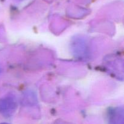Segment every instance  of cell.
Masks as SVG:
<instances>
[{
    "label": "cell",
    "instance_id": "1",
    "mask_svg": "<svg viewBox=\"0 0 124 124\" xmlns=\"http://www.w3.org/2000/svg\"><path fill=\"white\" fill-rule=\"evenodd\" d=\"M16 108L17 103L14 97L8 96L0 99V113L4 116L12 115Z\"/></svg>",
    "mask_w": 124,
    "mask_h": 124
},
{
    "label": "cell",
    "instance_id": "2",
    "mask_svg": "<svg viewBox=\"0 0 124 124\" xmlns=\"http://www.w3.org/2000/svg\"><path fill=\"white\" fill-rule=\"evenodd\" d=\"M124 109L117 107L111 109L108 114L109 124H124Z\"/></svg>",
    "mask_w": 124,
    "mask_h": 124
},
{
    "label": "cell",
    "instance_id": "3",
    "mask_svg": "<svg viewBox=\"0 0 124 124\" xmlns=\"http://www.w3.org/2000/svg\"><path fill=\"white\" fill-rule=\"evenodd\" d=\"M5 124V123H4V124Z\"/></svg>",
    "mask_w": 124,
    "mask_h": 124
}]
</instances>
